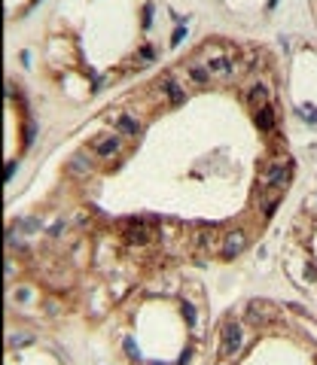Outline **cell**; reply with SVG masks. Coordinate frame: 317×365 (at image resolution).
<instances>
[{
	"instance_id": "obj_1",
	"label": "cell",
	"mask_w": 317,
	"mask_h": 365,
	"mask_svg": "<svg viewBox=\"0 0 317 365\" xmlns=\"http://www.w3.org/2000/svg\"><path fill=\"white\" fill-rule=\"evenodd\" d=\"M213 329L205 295L180 283L134 292L110 319L104 365H208Z\"/></svg>"
},
{
	"instance_id": "obj_3",
	"label": "cell",
	"mask_w": 317,
	"mask_h": 365,
	"mask_svg": "<svg viewBox=\"0 0 317 365\" xmlns=\"http://www.w3.org/2000/svg\"><path fill=\"white\" fill-rule=\"evenodd\" d=\"M284 268L293 287L317 307V192L305 198L299 213L293 216L284 247Z\"/></svg>"
},
{
	"instance_id": "obj_2",
	"label": "cell",
	"mask_w": 317,
	"mask_h": 365,
	"mask_svg": "<svg viewBox=\"0 0 317 365\" xmlns=\"http://www.w3.org/2000/svg\"><path fill=\"white\" fill-rule=\"evenodd\" d=\"M208 365H317V317L287 302H244L213 326Z\"/></svg>"
},
{
	"instance_id": "obj_4",
	"label": "cell",
	"mask_w": 317,
	"mask_h": 365,
	"mask_svg": "<svg viewBox=\"0 0 317 365\" xmlns=\"http://www.w3.org/2000/svg\"><path fill=\"white\" fill-rule=\"evenodd\" d=\"M6 365H64L52 350L40 347H9Z\"/></svg>"
}]
</instances>
